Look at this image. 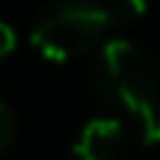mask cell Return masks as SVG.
<instances>
[{
  "mask_svg": "<svg viewBox=\"0 0 160 160\" xmlns=\"http://www.w3.org/2000/svg\"><path fill=\"white\" fill-rule=\"evenodd\" d=\"M95 92L133 125L142 145L160 142V74L139 45L110 39L95 59Z\"/></svg>",
  "mask_w": 160,
  "mask_h": 160,
  "instance_id": "obj_1",
  "label": "cell"
},
{
  "mask_svg": "<svg viewBox=\"0 0 160 160\" xmlns=\"http://www.w3.org/2000/svg\"><path fill=\"white\" fill-rule=\"evenodd\" d=\"M113 21L110 6L92 0H62L39 15L30 30V45L48 62H68L92 51Z\"/></svg>",
  "mask_w": 160,
  "mask_h": 160,
  "instance_id": "obj_2",
  "label": "cell"
},
{
  "mask_svg": "<svg viewBox=\"0 0 160 160\" xmlns=\"http://www.w3.org/2000/svg\"><path fill=\"white\" fill-rule=\"evenodd\" d=\"M128 151V131L125 122L110 116V119H92L80 128L71 154L74 160H122Z\"/></svg>",
  "mask_w": 160,
  "mask_h": 160,
  "instance_id": "obj_3",
  "label": "cell"
},
{
  "mask_svg": "<svg viewBox=\"0 0 160 160\" xmlns=\"http://www.w3.org/2000/svg\"><path fill=\"white\" fill-rule=\"evenodd\" d=\"M12 137H15V116H12V110L0 101V151L12 142Z\"/></svg>",
  "mask_w": 160,
  "mask_h": 160,
  "instance_id": "obj_4",
  "label": "cell"
},
{
  "mask_svg": "<svg viewBox=\"0 0 160 160\" xmlns=\"http://www.w3.org/2000/svg\"><path fill=\"white\" fill-rule=\"evenodd\" d=\"M12 51H15V30L0 21V59H6Z\"/></svg>",
  "mask_w": 160,
  "mask_h": 160,
  "instance_id": "obj_5",
  "label": "cell"
}]
</instances>
